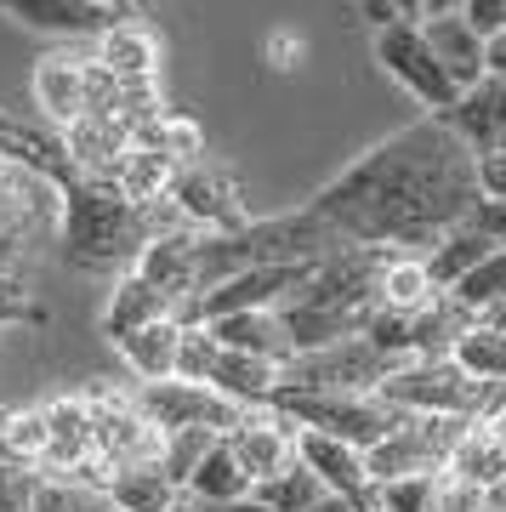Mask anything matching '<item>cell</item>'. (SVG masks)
Listing matches in <instances>:
<instances>
[{
    "mask_svg": "<svg viewBox=\"0 0 506 512\" xmlns=\"http://www.w3.org/2000/svg\"><path fill=\"white\" fill-rule=\"evenodd\" d=\"M478 205L472 148L450 131L444 114H421L416 126L381 137L370 154L342 165L308 211L330 222L347 245H376L393 256H427L461 228Z\"/></svg>",
    "mask_w": 506,
    "mask_h": 512,
    "instance_id": "obj_1",
    "label": "cell"
},
{
    "mask_svg": "<svg viewBox=\"0 0 506 512\" xmlns=\"http://www.w3.org/2000/svg\"><path fill=\"white\" fill-rule=\"evenodd\" d=\"M387 262H393V251H376V245H347V251L325 256L308 274V285L279 308V319L290 330V348L319 353V348L347 342V336H359L370 325V313L381 308Z\"/></svg>",
    "mask_w": 506,
    "mask_h": 512,
    "instance_id": "obj_2",
    "label": "cell"
},
{
    "mask_svg": "<svg viewBox=\"0 0 506 512\" xmlns=\"http://www.w3.org/2000/svg\"><path fill=\"white\" fill-rule=\"evenodd\" d=\"M52 177H57V194H63V211H57L63 256L74 268H131L154 245L148 205L126 200L114 177H80L63 160L52 165Z\"/></svg>",
    "mask_w": 506,
    "mask_h": 512,
    "instance_id": "obj_3",
    "label": "cell"
},
{
    "mask_svg": "<svg viewBox=\"0 0 506 512\" xmlns=\"http://www.w3.org/2000/svg\"><path fill=\"white\" fill-rule=\"evenodd\" d=\"M501 393L506 387L472 382L455 359H404L376 387V399H387L404 416H461V421H484L501 404Z\"/></svg>",
    "mask_w": 506,
    "mask_h": 512,
    "instance_id": "obj_4",
    "label": "cell"
},
{
    "mask_svg": "<svg viewBox=\"0 0 506 512\" xmlns=\"http://www.w3.org/2000/svg\"><path fill=\"white\" fill-rule=\"evenodd\" d=\"M35 103L46 109L57 131L80 126V120H114L120 86L97 69V57L80 46H57L35 63Z\"/></svg>",
    "mask_w": 506,
    "mask_h": 512,
    "instance_id": "obj_5",
    "label": "cell"
},
{
    "mask_svg": "<svg viewBox=\"0 0 506 512\" xmlns=\"http://www.w3.org/2000/svg\"><path fill=\"white\" fill-rule=\"evenodd\" d=\"M273 410L290 416L302 433H325V439H342L353 450L381 444L404 421V410H393L376 393H279Z\"/></svg>",
    "mask_w": 506,
    "mask_h": 512,
    "instance_id": "obj_6",
    "label": "cell"
},
{
    "mask_svg": "<svg viewBox=\"0 0 506 512\" xmlns=\"http://www.w3.org/2000/svg\"><path fill=\"white\" fill-rule=\"evenodd\" d=\"M467 427L472 421H461V416H404L387 439L364 450V473H370V484H393V478H416V473H444Z\"/></svg>",
    "mask_w": 506,
    "mask_h": 512,
    "instance_id": "obj_7",
    "label": "cell"
},
{
    "mask_svg": "<svg viewBox=\"0 0 506 512\" xmlns=\"http://www.w3.org/2000/svg\"><path fill=\"white\" fill-rule=\"evenodd\" d=\"M387 370H398L393 359H381L364 336H347L336 348L296 353L279 370V393H376Z\"/></svg>",
    "mask_w": 506,
    "mask_h": 512,
    "instance_id": "obj_8",
    "label": "cell"
},
{
    "mask_svg": "<svg viewBox=\"0 0 506 512\" xmlns=\"http://www.w3.org/2000/svg\"><path fill=\"white\" fill-rule=\"evenodd\" d=\"M376 63L393 74L427 114H450L455 97H461L455 80L438 69V57H433V46H427V35H421V23H410V18L376 29Z\"/></svg>",
    "mask_w": 506,
    "mask_h": 512,
    "instance_id": "obj_9",
    "label": "cell"
},
{
    "mask_svg": "<svg viewBox=\"0 0 506 512\" xmlns=\"http://www.w3.org/2000/svg\"><path fill=\"white\" fill-rule=\"evenodd\" d=\"M131 404L143 410L148 427H160V433H188V427H205V433H234L239 427V410L234 399H222L217 387L205 382H137Z\"/></svg>",
    "mask_w": 506,
    "mask_h": 512,
    "instance_id": "obj_10",
    "label": "cell"
},
{
    "mask_svg": "<svg viewBox=\"0 0 506 512\" xmlns=\"http://www.w3.org/2000/svg\"><path fill=\"white\" fill-rule=\"evenodd\" d=\"M91 399V439H97V467L114 473V467H137V461H160L165 433L148 427L143 410L120 393H86Z\"/></svg>",
    "mask_w": 506,
    "mask_h": 512,
    "instance_id": "obj_11",
    "label": "cell"
},
{
    "mask_svg": "<svg viewBox=\"0 0 506 512\" xmlns=\"http://www.w3.org/2000/svg\"><path fill=\"white\" fill-rule=\"evenodd\" d=\"M313 268H245V274L222 279L217 291L199 296V308L188 313V325H211L228 313H256V308H285L290 296L308 285Z\"/></svg>",
    "mask_w": 506,
    "mask_h": 512,
    "instance_id": "obj_12",
    "label": "cell"
},
{
    "mask_svg": "<svg viewBox=\"0 0 506 512\" xmlns=\"http://www.w3.org/2000/svg\"><path fill=\"white\" fill-rule=\"evenodd\" d=\"M171 205L182 211V222L194 234H234L245 228V205H239L234 177H222L217 165H182L177 183H171Z\"/></svg>",
    "mask_w": 506,
    "mask_h": 512,
    "instance_id": "obj_13",
    "label": "cell"
},
{
    "mask_svg": "<svg viewBox=\"0 0 506 512\" xmlns=\"http://www.w3.org/2000/svg\"><path fill=\"white\" fill-rule=\"evenodd\" d=\"M296 439H302V427L290 416H279V410H245L239 416V427L228 433V444H234V456H239V467H245V478L251 484H268V478H279V473H290L296 467Z\"/></svg>",
    "mask_w": 506,
    "mask_h": 512,
    "instance_id": "obj_14",
    "label": "cell"
},
{
    "mask_svg": "<svg viewBox=\"0 0 506 512\" xmlns=\"http://www.w3.org/2000/svg\"><path fill=\"white\" fill-rule=\"evenodd\" d=\"M296 456H302V467H308L347 512H376V484L364 473V450H353V444H342V439H325V433H302V439H296Z\"/></svg>",
    "mask_w": 506,
    "mask_h": 512,
    "instance_id": "obj_15",
    "label": "cell"
},
{
    "mask_svg": "<svg viewBox=\"0 0 506 512\" xmlns=\"http://www.w3.org/2000/svg\"><path fill=\"white\" fill-rule=\"evenodd\" d=\"M97 69L109 74L114 86H160V40L143 18H120L103 35L91 40Z\"/></svg>",
    "mask_w": 506,
    "mask_h": 512,
    "instance_id": "obj_16",
    "label": "cell"
},
{
    "mask_svg": "<svg viewBox=\"0 0 506 512\" xmlns=\"http://www.w3.org/2000/svg\"><path fill=\"white\" fill-rule=\"evenodd\" d=\"M444 120H450V131L472 148V154L501 148L506 143V74H484L478 86H467Z\"/></svg>",
    "mask_w": 506,
    "mask_h": 512,
    "instance_id": "obj_17",
    "label": "cell"
},
{
    "mask_svg": "<svg viewBox=\"0 0 506 512\" xmlns=\"http://www.w3.org/2000/svg\"><path fill=\"white\" fill-rule=\"evenodd\" d=\"M0 12L29 23V29H40V35L63 40V46H91L109 23H120V18H109V12L80 6V0H0Z\"/></svg>",
    "mask_w": 506,
    "mask_h": 512,
    "instance_id": "obj_18",
    "label": "cell"
},
{
    "mask_svg": "<svg viewBox=\"0 0 506 512\" xmlns=\"http://www.w3.org/2000/svg\"><path fill=\"white\" fill-rule=\"evenodd\" d=\"M211 336H217L228 353H251V359H268V365L285 370L296 359L290 348V330L279 319V308H256V313H228V319H211Z\"/></svg>",
    "mask_w": 506,
    "mask_h": 512,
    "instance_id": "obj_19",
    "label": "cell"
},
{
    "mask_svg": "<svg viewBox=\"0 0 506 512\" xmlns=\"http://www.w3.org/2000/svg\"><path fill=\"white\" fill-rule=\"evenodd\" d=\"M421 35H427V46H433L438 69L455 80V92H467V86H478V80L489 74L484 35H478L467 18H427L421 23Z\"/></svg>",
    "mask_w": 506,
    "mask_h": 512,
    "instance_id": "obj_20",
    "label": "cell"
},
{
    "mask_svg": "<svg viewBox=\"0 0 506 512\" xmlns=\"http://www.w3.org/2000/svg\"><path fill=\"white\" fill-rule=\"evenodd\" d=\"M165 313H177L171 302H165L154 285H148L137 268H126V274L114 279V291H109V302H103V336H109L114 348L126 342L131 330H143V325H154V319H165ZM182 319V313H177Z\"/></svg>",
    "mask_w": 506,
    "mask_h": 512,
    "instance_id": "obj_21",
    "label": "cell"
},
{
    "mask_svg": "<svg viewBox=\"0 0 506 512\" xmlns=\"http://www.w3.org/2000/svg\"><path fill=\"white\" fill-rule=\"evenodd\" d=\"M222 348V342H217ZM222 399H234L239 410H268L273 399H279V365H268V359H251V353H217V365H211V382Z\"/></svg>",
    "mask_w": 506,
    "mask_h": 512,
    "instance_id": "obj_22",
    "label": "cell"
},
{
    "mask_svg": "<svg viewBox=\"0 0 506 512\" xmlns=\"http://www.w3.org/2000/svg\"><path fill=\"white\" fill-rule=\"evenodd\" d=\"M177 342H182V319L165 313V319H154V325L131 330L114 353L126 359V370L137 376V382H171V376H177Z\"/></svg>",
    "mask_w": 506,
    "mask_h": 512,
    "instance_id": "obj_23",
    "label": "cell"
},
{
    "mask_svg": "<svg viewBox=\"0 0 506 512\" xmlns=\"http://www.w3.org/2000/svg\"><path fill=\"white\" fill-rule=\"evenodd\" d=\"M103 501L114 512H171L182 490L160 473V461H137V467H114L103 478Z\"/></svg>",
    "mask_w": 506,
    "mask_h": 512,
    "instance_id": "obj_24",
    "label": "cell"
},
{
    "mask_svg": "<svg viewBox=\"0 0 506 512\" xmlns=\"http://www.w3.org/2000/svg\"><path fill=\"white\" fill-rule=\"evenodd\" d=\"M256 484L245 478V467H239L234 444H228V433H222L211 450H205V461H199V473L188 478V501L194 507H228V501H245Z\"/></svg>",
    "mask_w": 506,
    "mask_h": 512,
    "instance_id": "obj_25",
    "label": "cell"
},
{
    "mask_svg": "<svg viewBox=\"0 0 506 512\" xmlns=\"http://www.w3.org/2000/svg\"><path fill=\"white\" fill-rule=\"evenodd\" d=\"M489 251H495V239H484L472 222H461V228H450V234L433 245V251L421 256V262H427V274H433L438 291H455V285H461V279H467Z\"/></svg>",
    "mask_w": 506,
    "mask_h": 512,
    "instance_id": "obj_26",
    "label": "cell"
},
{
    "mask_svg": "<svg viewBox=\"0 0 506 512\" xmlns=\"http://www.w3.org/2000/svg\"><path fill=\"white\" fill-rule=\"evenodd\" d=\"M444 473L467 478V484H478V490H495V484H506V450L495 444V433H489L484 421H472L467 433H461V444H455V456Z\"/></svg>",
    "mask_w": 506,
    "mask_h": 512,
    "instance_id": "obj_27",
    "label": "cell"
},
{
    "mask_svg": "<svg viewBox=\"0 0 506 512\" xmlns=\"http://www.w3.org/2000/svg\"><path fill=\"white\" fill-rule=\"evenodd\" d=\"M450 359L461 370H467L472 382H484V387H506V336L501 330H489L484 319H472L461 336H455V348Z\"/></svg>",
    "mask_w": 506,
    "mask_h": 512,
    "instance_id": "obj_28",
    "label": "cell"
},
{
    "mask_svg": "<svg viewBox=\"0 0 506 512\" xmlns=\"http://www.w3.org/2000/svg\"><path fill=\"white\" fill-rule=\"evenodd\" d=\"M438 296L444 291L433 285V274H427L421 256H393V262H387V274H381V308L421 313V308H433Z\"/></svg>",
    "mask_w": 506,
    "mask_h": 512,
    "instance_id": "obj_29",
    "label": "cell"
},
{
    "mask_svg": "<svg viewBox=\"0 0 506 512\" xmlns=\"http://www.w3.org/2000/svg\"><path fill=\"white\" fill-rule=\"evenodd\" d=\"M251 501H262L268 512H319L325 501H336V495L319 484V478L296 461L290 473H279V478H268V484H256L251 490Z\"/></svg>",
    "mask_w": 506,
    "mask_h": 512,
    "instance_id": "obj_30",
    "label": "cell"
},
{
    "mask_svg": "<svg viewBox=\"0 0 506 512\" xmlns=\"http://www.w3.org/2000/svg\"><path fill=\"white\" fill-rule=\"evenodd\" d=\"M0 456L18 467H46V410H6L0 416Z\"/></svg>",
    "mask_w": 506,
    "mask_h": 512,
    "instance_id": "obj_31",
    "label": "cell"
},
{
    "mask_svg": "<svg viewBox=\"0 0 506 512\" xmlns=\"http://www.w3.org/2000/svg\"><path fill=\"white\" fill-rule=\"evenodd\" d=\"M137 143L154 148V154H165L171 165H199L205 131H199L194 120H182V114H160L154 126H143V137H137Z\"/></svg>",
    "mask_w": 506,
    "mask_h": 512,
    "instance_id": "obj_32",
    "label": "cell"
},
{
    "mask_svg": "<svg viewBox=\"0 0 506 512\" xmlns=\"http://www.w3.org/2000/svg\"><path fill=\"white\" fill-rule=\"evenodd\" d=\"M444 296H455V302H461L472 319H478L484 308H495V302L506 296V245H495V251H489L484 262H478V268H472V274L461 279L455 291H444Z\"/></svg>",
    "mask_w": 506,
    "mask_h": 512,
    "instance_id": "obj_33",
    "label": "cell"
},
{
    "mask_svg": "<svg viewBox=\"0 0 506 512\" xmlns=\"http://www.w3.org/2000/svg\"><path fill=\"white\" fill-rule=\"evenodd\" d=\"M222 433H205V427H188V433H165L160 444V473L177 484L182 495H188V478L199 473V461H205V450L217 444Z\"/></svg>",
    "mask_w": 506,
    "mask_h": 512,
    "instance_id": "obj_34",
    "label": "cell"
},
{
    "mask_svg": "<svg viewBox=\"0 0 506 512\" xmlns=\"http://www.w3.org/2000/svg\"><path fill=\"white\" fill-rule=\"evenodd\" d=\"M52 313L40 308V296L23 285L12 268H0V330H35V325H46Z\"/></svg>",
    "mask_w": 506,
    "mask_h": 512,
    "instance_id": "obj_35",
    "label": "cell"
},
{
    "mask_svg": "<svg viewBox=\"0 0 506 512\" xmlns=\"http://www.w3.org/2000/svg\"><path fill=\"white\" fill-rule=\"evenodd\" d=\"M217 336L205 325H188L182 319V342H177V382H211V365H217Z\"/></svg>",
    "mask_w": 506,
    "mask_h": 512,
    "instance_id": "obj_36",
    "label": "cell"
},
{
    "mask_svg": "<svg viewBox=\"0 0 506 512\" xmlns=\"http://www.w3.org/2000/svg\"><path fill=\"white\" fill-rule=\"evenodd\" d=\"M35 512H114V507L103 501V490H91V484H69V478H40Z\"/></svg>",
    "mask_w": 506,
    "mask_h": 512,
    "instance_id": "obj_37",
    "label": "cell"
},
{
    "mask_svg": "<svg viewBox=\"0 0 506 512\" xmlns=\"http://www.w3.org/2000/svg\"><path fill=\"white\" fill-rule=\"evenodd\" d=\"M433 490H438V473L376 484V512H433Z\"/></svg>",
    "mask_w": 506,
    "mask_h": 512,
    "instance_id": "obj_38",
    "label": "cell"
},
{
    "mask_svg": "<svg viewBox=\"0 0 506 512\" xmlns=\"http://www.w3.org/2000/svg\"><path fill=\"white\" fill-rule=\"evenodd\" d=\"M35 495H40L35 467H18V461L0 456V512H35Z\"/></svg>",
    "mask_w": 506,
    "mask_h": 512,
    "instance_id": "obj_39",
    "label": "cell"
},
{
    "mask_svg": "<svg viewBox=\"0 0 506 512\" xmlns=\"http://www.w3.org/2000/svg\"><path fill=\"white\" fill-rule=\"evenodd\" d=\"M433 512H489V501L478 484H467V478H455V473H438Z\"/></svg>",
    "mask_w": 506,
    "mask_h": 512,
    "instance_id": "obj_40",
    "label": "cell"
},
{
    "mask_svg": "<svg viewBox=\"0 0 506 512\" xmlns=\"http://www.w3.org/2000/svg\"><path fill=\"white\" fill-rule=\"evenodd\" d=\"M472 177H478V200H506V143L472 154Z\"/></svg>",
    "mask_w": 506,
    "mask_h": 512,
    "instance_id": "obj_41",
    "label": "cell"
},
{
    "mask_svg": "<svg viewBox=\"0 0 506 512\" xmlns=\"http://www.w3.org/2000/svg\"><path fill=\"white\" fill-rule=\"evenodd\" d=\"M0 148H6V154H23V160H35V165H57V154H52V148H46V143H35L29 131H18L12 120H6V114H0Z\"/></svg>",
    "mask_w": 506,
    "mask_h": 512,
    "instance_id": "obj_42",
    "label": "cell"
},
{
    "mask_svg": "<svg viewBox=\"0 0 506 512\" xmlns=\"http://www.w3.org/2000/svg\"><path fill=\"white\" fill-rule=\"evenodd\" d=\"M461 18L489 40V35H501V29H506V0H467V6H461Z\"/></svg>",
    "mask_w": 506,
    "mask_h": 512,
    "instance_id": "obj_43",
    "label": "cell"
},
{
    "mask_svg": "<svg viewBox=\"0 0 506 512\" xmlns=\"http://www.w3.org/2000/svg\"><path fill=\"white\" fill-rule=\"evenodd\" d=\"M472 228H478V234L484 239H495V245H506V200H478L472 205Z\"/></svg>",
    "mask_w": 506,
    "mask_h": 512,
    "instance_id": "obj_44",
    "label": "cell"
},
{
    "mask_svg": "<svg viewBox=\"0 0 506 512\" xmlns=\"http://www.w3.org/2000/svg\"><path fill=\"white\" fill-rule=\"evenodd\" d=\"M484 63H489V74H506V29L484 40Z\"/></svg>",
    "mask_w": 506,
    "mask_h": 512,
    "instance_id": "obj_45",
    "label": "cell"
},
{
    "mask_svg": "<svg viewBox=\"0 0 506 512\" xmlns=\"http://www.w3.org/2000/svg\"><path fill=\"white\" fill-rule=\"evenodd\" d=\"M461 6H467V0H421V23L427 18H461Z\"/></svg>",
    "mask_w": 506,
    "mask_h": 512,
    "instance_id": "obj_46",
    "label": "cell"
},
{
    "mask_svg": "<svg viewBox=\"0 0 506 512\" xmlns=\"http://www.w3.org/2000/svg\"><path fill=\"white\" fill-rule=\"evenodd\" d=\"M484 427H489V433H495V444H501V450H506V393H501V404H495V410H489V416H484Z\"/></svg>",
    "mask_w": 506,
    "mask_h": 512,
    "instance_id": "obj_47",
    "label": "cell"
},
{
    "mask_svg": "<svg viewBox=\"0 0 506 512\" xmlns=\"http://www.w3.org/2000/svg\"><path fill=\"white\" fill-rule=\"evenodd\" d=\"M80 6H91V12H109V18H131V12H137L131 0H80Z\"/></svg>",
    "mask_w": 506,
    "mask_h": 512,
    "instance_id": "obj_48",
    "label": "cell"
},
{
    "mask_svg": "<svg viewBox=\"0 0 506 512\" xmlns=\"http://www.w3.org/2000/svg\"><path fill=\"white\" fill-rule=\"evenodd\" d=\"M478 319H484L489 330H501V336H506V296H501V302H495V308H484V313H478Z\"/></svg>",
    "mask_w": 506,
    "mask_h": 512,
    "instance_id": "obj_49",
    "label": "cell"
},
{
    "mask_svg": "<svg viewBox=\"0 0 506 512\" xmlns=\"http://www.w3.org/2000/svg\"><path fill=\"white\" fill-rule=\"evenodd\" d=\"M268 57H273V69H279V57H296V40H268Z\"/></svg>",
    "mask_w": 506,
    "mask_h": 512,
    "instance_id": "obj_50",
    "label": "cell"
},
{
    "mask_svg": "<svg viewBox=\"0 0 506 512\" xmlns=\"http://www.w3.org/2000/svg\"><path fill=\"white\" fill-rule=\"evenodd\" d=\"M387 6H393L398 18H410V23H421V0H387Z\"/></svg>",
    "mask_w": 506,
    "mask_h": 512,
    "instance_id": "obj_51",
    "label": "cell"
},
{
    "mask_svg": "<svg viewBox=\"0 0 506 512\" xmlns=\"http://www.w3.org/2000/svg\"><path fill=\"white\" fill-rule=\"evenodd\" d=\"M171 512H199V507H194V501H188V495H182V501H177V507H171Z\"/></svg>",
    "mask_w": 506,
    "mask_h": 512,
    "instance_id": "obj_52",
    "label": "cell"
},
{
    "mask_svg": "<svg viewBox=\"0 0 506 512\" xmlns=\"http://www.w3.org/2000/svg\"><path fill=\"white\" fill-rule=\"evenodd\" d=\"M131 6H137V12H148V6H154V0H131Z\"/></svg>",
    "mask_w": 506,
    "mask_h": 512,
    "instance_id": "obj_53",
    "label": "cell"
}]
</instances>
